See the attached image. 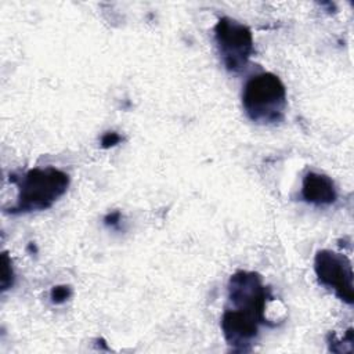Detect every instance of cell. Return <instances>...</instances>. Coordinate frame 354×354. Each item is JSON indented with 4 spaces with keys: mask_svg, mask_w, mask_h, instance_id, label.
<instances>
[{
    "mask_svg": "<svg viewBox=\"0 0 354 354\" xmlns=\"http://www.w3.org/2000/svg\"><path fill=\"white\" fill-rule=\"evenodd\" d=\"M270 289L254 271H236L228 282V303L221 317L225 342L235 350L246 351L259 335V326L270 324L266 317ZM271 325V324H270Z\"/></svg>",
    "mask_w": 354,
    "mask_h": 354,
    "instance_id": "1",
    "label": "cell"
},
{
    "mask_svg": "<svg viewBox=\"0 0 354 354\" xmlns=\"http://www.w3.org/2000/svg\"><path fill=\"white\" fill-rule=\"evenodd\" d=\"M301 196L306 202L315 206H328L336 201L337 191L330 177L321 173L308 171L303 178Z\"/></svg>",
    "mask_w": 354,
    "mask_h": 354,
    "instance_id": "6",
    "label": "cell"
},
{
    "mask_svg": "<svg viewBox=\"0 0 354 354\" xmlns=\"http://www.w3.org/2000/svg\"><path fill=\"white\" fill-rule=\"evenodd\" d=\"M214 39L225 69L239 72L246 66L253 53V36L246 25L223 17L214 26Z\"/></svg>",
    "mask_w": 354,
    "mask_h": 354,
    "instance_id": "4",
    "label": "cell"
},
{
    "mask_svg": "<svg viewBox=\"0 0 354 354\" xmlns=\"http://www.w3.org/2000/svg\"><path fill=\"white\" fill-rule=\"evenodd\" d=\"M119 220H120V213L119 212H112L105 217V224L106 225H116Z\"/></svg>",
    "mask_w": 354,
    "mask_h": 354,
    "instance_id": "10",
    "label": "cell"
},
{
    "mask_svg": "<svg viewBox=\"0 0 354 354\" xmlns=\"http://www.w3.org/2000/svg\"><path fill=\"white\" fill-rule=\"evenodd\" d=\"M12 268L7 253H3V272H1V289L6 290L12 285Z\"/></svg>",
    "mask_w": 354,
    "mask_h": 354,
    "instance_id": "8",
    "label": "cell"
},
{
    "mask_svg": "<svg viewBox=\"0 0 354 354\" xmlns=\"http://www.w3.org/2000/svg\"><path fill=\"white\" fill-rule=\"evenodd\" d=\"M314 271L321 285L332 289L344 303H354L353 266L346 254L329 249L317 252L314 259Z\"/></svg>",
    "mask_w": 354,
    "mask_h": 354,
    "instance_id": "5",
    "label": "cell"
},
{
    "mask_svg": "<svg viewBox=\"0 0 354 354\" xmlns=\"http://www.w3.org/2000/svg\"><path fill=\"white\" fill-rule=\"evenodd\" d=\"M122 140V137L116 133V131H106L102 137H101V147L102 148H111L115 147L116 144H119Z\"/></svg>",
    "mask_w": 354,
    "mask_h": 354,
    "instance_id": "9",
    "label": "cell"
},
{
    "mask_svg": "<svg viewBox=\"0 0 354 354\" xmlns=\"http://www.w3.org/2000/svg\"><path fill=\"white\" fill-rule=\"evenodd\" d=\"M18 187L17 203L11 213H29L48 209L69 187V176L53 166L35 167L19 177L11 176Z\"/></svg>",
    "mask_w": 354,
    "mask_h": 354,
    "instance_id": "2",
    "label": "cell"
},
{
    "mask_svg": "<svg viewBox=\"0 0 354 354\" xmlns=\"http://www.w3.org/2000/svg\"><path fill=\"white\" fill-rule=\"evenodd\" d=\"M71 295H72V289L69 285H57L51 289L50 297L54 304H61L66 301L71 297Z\"/></svg>",
    "mask_w": 354,
    "mask_h": 354,
    "instance_id": "7",
    "label": "cell"
},
{
    "mask_svg": "<svg viewBox=\"0 0 354 354\" xmlns=\"http://www.w3.org/2000/svg\"><path fill=\"white\" fill-rule=\"evenodd\" d=\"M242 105L250 120L260 124L278 123L286 109L285 84L271 72L254 75L245 83Z\"/></svg>",
    "mask_w": 354,
    "mask_h": 354,
    "instance_id": "3",
    "label": "cell"
}]
</instances>
